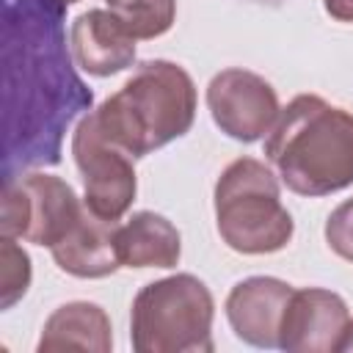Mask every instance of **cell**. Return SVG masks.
Returning <instances> with one entry per match:
<instances>
[{"instance_id": "cell-1", "label": "cell", "mask_w": 353, "mask_h": 353, "mask_svg": "<svg viewBox=\"0 0 353 353\" xmlns=\"http://www.w3.org/2000/svg\"><path fill=\"white\" fill-rule=\"evenodd\" d=\"M63 11L55 0H3V182L61 163L69 124L91 110L94 94L74 72Z\"/></svg>"}, {"instance_id": "cell-2", "label": "cell", "mask_w": 353, "mask_h": 353, "mask_svg": "<svg viewBox=\"0 0 353 353\" xmlns=\"http://www.w3.org/2000/svg\"><path fill=\"white\" fill-rule=\"evenodd\" d=\"M265 157L298 196L336 193L353 185V113L298 94L270 127Z\"/></svg>"}, {"instance_id": "cell-3", "label": "cell", "mask_w": 353, "mask_h": 353, "mask_svg": "<svg viewBox=\"0 0 353 353\" xmlns=\"http://www.w3.org/2000/svg\"><path fill=\"white\" fill-rule=\"evenodd\" d=\"M91 113L116 146L132 157H146L190 130L196 119V85L171 61H143Z\"/></svg>"}, {"instance_id": "cell-4", "label": "cell", "mask_w": 353, "mask_h": 353, "mask_svg": "<svg viewBox=\"0 0 353 353\" xmlns=\"http://www.w3.org/2000/svg\"><path fill=\"white\" fill-rule=\"evenodd\" d=\"M215 218L221 240L240 254L281 251L295 232L292 215L281 204L273 171L254 157L229 163L218 176Z\"/></svg>"}, {"instance_id": "cell-5", "label": "cell", "mask_w": 353, "mask_h": 353, "mask_svg": "<svg viewBox=\"0 0 353 353\" xmlns=\"http://www.w3.org/2000/svg\"><path fill=\"white\" fill-rule=\"evenodd\" d=\"M215 303L207 284L176 273L146 284L132 301L130 336L138 353H210Z\"/></svg>"}, {"instance_id": "cell-6", "label": "cell", "mask_w": 353, "mask_h": 353, "mask_svg": "<svg viewBox=\"0 0 353 353\" xmlns=\"http://www.w3.org/2000/svg\"><path fill=\"white\" fill-rule=\"evenodd\" d=\"M85 204L74 190L50 174H25L3 182L0 232L52 248L80 218Z\"/></svg>"}, {"instance_id": "cell-7", "label": "cell", "mask_w": 353, "mask_h": 353, "mask_svg": "<svg viewBox=\"0 0 353 353\" xmlns=\"http://www.w3.org/2000/svg\"><path fill=\"white\" fill-rule=\"evenodd\" d=\"M74 165L83 176L85 207L102 218L119 221L135 201V168L132 154L116 146L97 124L94 113H85L72 138Z\"/></svg>"}, {"instance_id": "cell-8", "label": "cell", "mask_w": 353, "mask_h": 353, "mask_svg": "<svg viewBox=\"0 0 353 353\" xmlns=\"http://www.w3.org/2000/svg\"><path fill=\"white\" fill-rule=\"evenodd\" d=\"M212 121L234 141L254 143L276 124L281 108L273 85L248 69H223L207 85Z\"/></svg>"}, {"instance_id": "cell-9", "label": "cell", "mask_w": 353, "mask_h": 353, "mask_svg": "<svg viewBox=\"0 0 353 353\" xmlns=\"http://www.w3.org/2000/svg\"><path fill=\"white\" fill-rule=\"evenodd\" d=\"M347 323H350L347 306L336 292L320 287L292 290L279 331V347L290 353L339 350Z\"/></svg>"}, {"instance_id": "cell-10", "label": "cell", "mask_w": 353, "mask_h": 353, "mask_svg": "<svg viewBox=\"0 0 353 353\" xmlns=\"http://www.w3.org/2000/svg\"><path fill=\"white\" fill-rule=\"evenodd\" d=\"M290 298L292 287L270 276H251L234 284L226 298L232 331L254 347H279V331Z\"/></svg>"}, {"instance_id": "cell-11", "label": "cell", "mask_w": 353, "mask_h": 353, "mask_svg": "<svg viewBox=\"0 0 353 353\" xmlns=\"http://www.w3.org/2000/svg\"><path fill=\"white\" fill-rule=\"evenodd\" d=\"M69 47L74 63L94 77H110L135 61V36L113 11L91 8L72 22Z\"/></svg>"}, {"instance_id": "cell-12", "label": "cell", "mask_w": 353, "mask_h": 353, "mask_svg": "<svg viewBox=\"0 0 353 353\" xmlns=\"http://www.w3.org/2000/svg\"><path fill=\"white\" fill-rule=\"evenodd\" d=\"M119 223L83 207L74 226L50 248L55 265L77 279H105L121 268L116 248Z\"/></svg>"}, {"instance_id": "cell-13", "label": "cell", "mask_w": 353, "mask_h": 353, "mask_svg": "<svg viewBox=\"0 0 353 353\" xmlns=\"http://www.w3.org/2000/svg\"><path fill=\"white\" fill-rule=\"evenodd\" d=\"M113 345L110 336V320L102 306L88 301H74L58 306L41 331L39 353H55V350H94L108 353Z\"/></svg>"}, {"instance_id": "cell-14", "label": "cell", "mask_w": 353, "mask_h": 353, "mask_svg": "<svg viewBox=\"0 0 353 353\" xmlns=\"http://www.w3.org/2000/svg\"><path fill=\"white\" fill-rule=\"evenodd\" d=\"M119 262L124 268H174L182 245L176 226L157 212H135L116 234Z\"/></svg>"}, {"instance_id": "cell-15", "label": "cell", "mask_w": 353, "mask_h": 353, "mask_svg": "<svg viewBox=\"0 0 353 353\" xmlns=\"http://www.w3.org/2000/svg\"><path fill=\"white\" fill-rule=\"evenodd\" d=\"M135 39L163 36L176 17V0H102Z\"/></svg>"}, {"instance_id": "cell-16", "label": "cell", "mask_w": 353, "mask_h": 353, "mask_svg": "<svg viewBox=\"0 0 353 353\" xmlns=\"http://www.w3.org/2000/svg\"><path fill=\"white\" fill-rule=\"evenodd\" d=\"M30 287V259L14 243V237L0 240V309H11Z\"/></svg>"}, {"instance_id": "cell-17", "label": "cell", "mask_w": 353, "mask_h": 353, "mask_svg": "<svg viewBox=\"0 0 353 353\" xmlns=\"http://www.w3.org/2000/svg\"><path fill=\"white\" fill-rule=\"evenodd\" d=\"M325 243L336 256L353 262V199L342 201L328 215V221H325Z\"/></svg>"}, {"instance_id": "cell-18", "label": "cell", "mask_w": 353, "mask_h": 353, "mask_svg": "<svg viewBox=\"0 0 353 353\" xmlns=\"http://www.w3.org/2000/svg\"><path fill=\"white\" fill-rule=\"evenodd\" d=\"M325 11L339 22H353V0H323Z\"/></svg>"}, {"instance_id": "cell-19", "label": "cell", "mask_w": 353, "mask_h": 353, "mask_svg": "<svg viewBox=\"0 0 353 353\" xmlns=\"http://www.w3.org/2000/svg\"><path fill=\"white\" fill-rule=\"evenodd\" d=\"M339 350H353V320L347 323V331H345V336H342Z\"/></svg>"}, {"instance_id": "cell-20", "label": "cell", "mask_w": 353, "mask_h": 353, "mask_svg": "<svg viewBox=\"0 0 353 353\" xmlns=\"http://www.w3.org/2000/svg\"><path fill=\"white\" fill-rule=\"evenodd\" d=\"M55 3H61L63 8H69V6H72V3H77V0H55Z\"/></svg>"}, {"instance_id": "cell-21", "label": "cell", "mask_w": 353, "mask_h": 353, "mask_svg": "<svg viewBox=\"0 0 353 353\" xmlns=\"http://www.w3.org/2000/svg\"><path fill=\"white\" fill-rule=\"evenodd\" d=\"M256 3H281V0H256Z\"/></svg>"}]
</instances>
